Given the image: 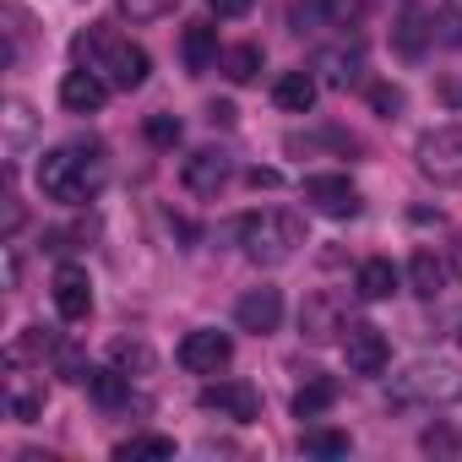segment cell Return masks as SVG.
Masks as SVG:
<instances>
[{
	"mask_svg": "<svg viewBox=\"0 0 462 462\" xmlns=\"http://www.w3.org/2000/svg\"><path fill=\"white\" fill-rule=\"evenodd\" d=\"M104 180H109V158H104L98 142H66V147L39 158V190L60 207L93 201L104 190Z\"/></svg>",
	"mask_w": 462,
	"mask_h": 462,
	"instance_id": "6da1fadb",
	"label": "cell"
},
{
	"mask_svg": "<svg viewBox=\"0 0 462 462\" xmlns=\"http://www.w3.org/2000/svg\"><path fill=\"white\" fill-rule=\"evenodd\" d=\"M240 245L256 267H283L294 262V251L305 245V217L289 207H262L240 217Z\"/></svg>",
	"mask_w": 462,
	"mask_h": 462,
	"instance_id": "7a4b0ae2",
	"label": "cell"
},
{
	"mask_svg": "<svg viewBox=\"0 0 462 462\" xmlns=\"http://www.w3.org/2000/svg\"><path fill=\"white\" fill-rule=\"evenodd\" d=\"M77 60H82L88 71H98V77H104L109 88H120V93H136V88L147 82V71H152L147 50L131 44V39H115L109 28H88V33L77 39Z\"/></svg>",
	"mask_w": 462,
	"mask_h": 462,
	"instance_id": "3957f363",
	"label": "cell"
},
{
	"mask_svg": "<svg viewBox=\"0 0 462 462\" xmlns=\"http://www.w3.org/2000/svg\"><path fill=\"white\" fill-rule=\"evenodd\" d=\"M462 397V370L451 359H419L392 381V408H446Z\"/></svg>",
	"mask_w": 462,
	"mask_h": 462,
	"instance_id": "277c9868",
	"label": "cell"
},
{
	"mask_svg": "<svg viewBox=\"0 0 462 462\" xmlns=\"http://www.w3.org/2000/svg\"><path fill=\"white\" fill-rule=\"evenodd\" d=\"M413 163L435 185H462V125H435L413 142Z\"/></svg>",
	"mask_w": 462,
	"mask_h": 462,
	"instance_id": "5b68a950",
	"label": "cell"
},
{
	"mask_svg": "<svg viewBox=\"0 0 462 462\" xmlns=\"http://www.w3.org/2000/svg\"><path fill=\"white\" fill-rule=\"evenodd\" d=\"M365 17V0H294L289 28L294 33H321V28H354Z\"/></svg>",
	"mask_w": 462,
	"mask_h": 462,
	"instance_id": "8992f818",
	"label": "cell"
},
{
	"mask_svg": "<svg viewBox=\"0 0 462 462\" xmlns=\"http://www.w3.org/2000/svg\"><path fill=\"white\" fill-rule=\"evenodd\" d=\"M196 402H201L207 413H217V419H235V424H256V419H262V397H256V386H245V381L201 386Z\"/></svg>",
	"mask_w": 462,
	"mask_h": 462,
	"instance_id": "52a82bcc",
	"label": "cell"
},
{
	"mask_svg": "<svg viewBox=\"0 0 462 462\" xmlns=\"http://www.w3.org/2000/svg\"><path fill=\"white\" fill-rule=\"evenodd\" d=\"M343 359H348L354 375H381L392 365V348H386V337L370 321H348L343 327Z\"/></svg>",
	"mask_w": 462,
	"mask_h": 462,
	"instance_id": "ba28073f",
	"label": "cell"
},
{
	"mask_svg": "<svg viewBox=\"0 0 462 462\" xmlns=\"http://www.w3.org/2000/svg\"><path fill=\"white\" fill-rule=\"evenodd\" d=\"M228 359H235V343H228V332L201 327V332H185V343H180V365H185L190 375H217Z\"/></svg>",
	"mask_w": 462,
	"mask_h": 462,
	"instance_id": "9c48e42d",
	"label": "cell"
},
{
	"mask_svg": "<svg viewBox=\"0 0 462 462\" xmlns=\"http://www.w3.org/2000/svg\"><path fill=\"white\" fill-rule=\"evenodd\" d=\"M300 190H305V201H310L316 212H327V217H359V207H365L359 190H354L343 174H310Z\"/></svg>",
	"mask_w": 462,
	"mask_h": 462,
	"instance_id": "30bf717a",
	"label": "cell"
},
{
	"mask_svg": "<svg viewBox=\"0 0 462 462\" xmlns=\"http://www.w3.org/2000/svg\"><path fill=\"white\" fill-rule=\"evenodd\" d=\"M228 174H235V163H228V152H217V147L190 152L185 169H180V180H185L190 196H217V190L228 185Z\"/></svg>",
	"mask_w": 462,
	"mask_h": 462,
	"instance_id": "8fae6325",
	"label": "cell"
},
{
	"mask_svg": "<svg viewBox=\"0 0 462 462\" xmlns=\"http://www.w3.org/2000/svg\"><path fill=\"white\" fill-rule=\"evenodd\" d=\"M235 321H240V332H256V337L278 332V321H283V294H278V289H251V294H240Z\"/></svg>",
	"mask_w": 462,
	"mask_h": 462,
	"instance_id": "7c38bea8",
	"label": "cell"
},
{
	"mask_svg": "<svg viewBox=\"0 0 462 462\" xmlns=\"http://www.w3.org/2000/svg\"><path fill=\"white\" fill-rule=\"evenodd\" d=\"M430 39H435V17L408 0V6L397 12V28H392V50H397L402 60H419V55L430 50Z\"/></svg>",
	"mask_w": 462,
	"mask_h": 462,
	"instance_id": "4fadbf2b",
	"label": "cell"
},
{
	"mask_svg": "<svg viewBox=\"0 0 462 462\" xmlns=\"http://www.w3.org/2000/svg\"><path fill=\"white\" fill-rule=\"evenodd\" d=\"M310 71H321L327 88H354V82L365 77V44L354 39V44H332V50H321Z\"/></svg>",
	"mask_w": 462,
	"mask_h": 462,
	"instance_id": "5bb4252c",
	"label": "cell"
},
{
	"mask_svg": "<svg viewBox=\"0 0 462 462\" xmlns=\"http://www.w3.org/2000/svg\"><path fill=\"white\" fill-rule=\"evenodd\" d=\"M104 98H109V82H104L98 71H88V66L66 71V82H60V104H66L71 115H98Z\"/></svg>",
	"mask_w": 462,
	"mask_h": 462,
	"instance_id": "9a60e30c",
	"label": "cell"
},
{
	"mask_svg": "<svg viewBox=\"0 0 462 462\" xmlns=\"http://www.w3.org/2000/svg\"><path fill=\"white\" fill-rule=\"evenodd\" d=\"M55 310L66 321H88L93 316V283H88L82 267H60L55 273Z\"/></svg>",
	"mask_w": 462,
	"mask_h": 462,
	"instance_id": "2e32d148",
	"label": "cell"
},
{
	"mask_svg": "<svg viewBox=\"0 0 462 462\" xmlns=\"http://www.w3.org/2000/svg\"><path fill=\"white\" fill-rule=\"evenodd\" d=\"M408 283H413L419 300H435V294L451 289V267H446L435 251H413V262H408Z\"/></svg>",
	"mask_w": 462,
	"mask_h": 462,
	"instance_id": "e0dca14e",
	"label": "cell"
},
{
	"mask_svg": "<svg viewBox=\"0 0 462 462\" xmlns=\"http://www.w3.org/2000/svg\"><path fill=\"white\" fill-rule=\"evenodd\" d=\"M343 316H337V300L332 294H316L305 310H300V332L310 337V343H327V337H343Z\"/></svg>",
	"mask_w": 462,
	"mask_h": 462,
	"instance_id": "ac0fdd59",
	"label": "cell"
},
{
	"mask_svg": "<svg viewBox=\"0 0 462 462\" xmlns=\"http://www.w3.org/2000/svg\"><path fill=\"white\" fill-rule=\"evenodd\" d=\"M82 386H88V392H93V402H98V408H109V413H115V408L142 402V397L131 392V375H125V370H88V381H82Z\"/></svg>",
	"mask_w": 462,
	"mask_h": 462,
	"instance_id": "d6986e66",
	"label": "cell"
},
{
	"mask_svg": "<svg viewBox=\"0 0 462 462\" xmlns=\"http://www.w3.org/2000/svg\"><path fill=\"white\" fill-rule=\"evenodd\" d=\"M273 104H278L283 115H310V104H316V77H310V71H283V77L273 82Z\"/></svg>",
	"mask_w": 462,
	"mask_h": 462,
	"instance_id": "ffe728a7",
	"label": "cell"
},
{
	"mask_svg": "<svg viewBox=\"0 0 462 462\" xmlns=\"http://www.w3.org/2000/svg\"><path fill=\"white\" fill-rule=\"evenodd\" d=\"M180 55H185V71L201 77V71L217 60V28H212V23H190L185 39H180Z\"/></svg>",
	"mask_w": 462,
	"mask_h": 462,
	"instance_id": "44dd1931",
	"label": "cell"
},
{
	"mask_svg": "<svg viewBox=\"0 0 462 462\" xmlns=\"http://www.w3.org/2000/svg\"><path fill=\"white\" fill-rule=\"evenodd\" d=\"M354 289H359V300H392V294H397V267H392L386 256H370V262L359 267Z\"/></svg>",
	"mask_w": 462,
	"mask_h": 462,
	"instance_id": "7402d4cb",
	"label": "cell"
},
{
	"mask_svg": "<svg viewBox=\"0 0 462 462\" xmlns=\"http://www.w3.org/2000/svg\"><path fill=\"white\" fill-rule=\"evenodd\" d=\"M332 402H337V381L316 375V381H305V386L294 392V419H316V413H327Z\"/></svg>",
	"mask_w": 462,
	"mask_h": 462,
	"instance_id": "603a6c76",
	"label": "cell"
},
{
	"mask_svg": "<svg viewBox=\"0 0 462 462\" xmlns=\"http://www.w3.org/2000/svg\"><path fill=\"white\" fill-rule=\"evenodd\" d=\"M0 120H6V152L23 158V147L33 142V109L23 98H6V115H0Z\"/></svg>",
	"mask_w": 462,
	"mask_h": 462,
	"instance_id": "cb8c5ba5",
	"label": "cell"
},
{
	"mask_svg": "<svg viewBox=\"0 0 462 462\" xmlns=\"http://www.w3.org/2000/svg\"><path fill=\"white\" fill-rule=\"evenodd\" d=\"M60 348V337L55 332H44V327H23V337L12 343V365H28V359H50Z\"/></svg>",
	"mask_w": 462,
	"mask_h": 462,
	"instance_id": "d4e9b609",
	"label": "cell"
},
{
	"mask_svg": "<svg viewBox=\"0 0 462 462\" xmlns=\"http://www.w3.org/2000/svg\"><path fill=\"white\" fill-rule=\"evenodd\" d=\"M256 71H262V50H256V44L223 50V77H228V82H256Z\"/></svg>",
	"mask_w": 462,
	"mask_h": 462,
	"instance_id": "484cf974",
	"label": "cell"
},
{
	"mask_svg": "<svg viewBox=\"0 0 462 462\" xmlns=\"http://www.w3.org/2000/svg\"><path fill=\"white\" fill-rule=\"evenodd\" d=\"M115 457H120V462H136V457H174V440H169V435H131V440L115 446Z\"/></svg>",
	"mask_w": 462,
	"mask_h": 462,
	"instance_id": "4316f807",
	"label": "cell"
},
{
	"mask_svg": "<svg viewBox=\"0 0 462 462\" xmlns=\"http://www.w3.org/2000/svg\"><path fill=\"white\" fill-rule=\"evenodd\" d=\"M419 446H424L430 457H462V430H457V424H440V419H435V424H430V430L419 435Z\"/></svg>",
	"mask_w": 462,
	"mask_h": 462,
	"instance_id": "83f0119b",
	"label": "cell"
},
{
	"mask_svg": "<svg viewBox=\"0 0 462 462\" xmlns=\"http://www.w3.org/2000/svg\"><path fill=\"white\" fill-rule=\"evenodd\" d=\"M435 39L446 50H462V0H440V12H435Z\"/></svg>",
	"mask_w": 462,
	"mask_h": 462,
	"instance_id": "f1b7e54d",
	"label": "cell"
},
{
	"mask_svg": "<svg viewBox=\"0 0 462 462\" xmlns=\"http://www.w3.org/2000/svg\"><path fill=\"white\" fill-rule=\"evenodd\" d=\"M300 446H305L310 457H348V435H343V430H305Z\"/></svg>",
	"mask_w": 462,
	"mask_h": 462,
	"instance_id": "f546056e",
	"label": "cell"
},
{
	"mask_svg": "<svg viewBox=\"0 0 462 462\" xmlns=\"http://www.w3.org/2000/svg\"><path fill=\"white\" fill-rule=\"evenodd\" d=\"M109 354H115V365H120L125 375H131V370H136V375H147V370H152V348H147V343H125V337H120Z\"/></svg>",
	"mask_w": 462,
	"mask_h": 462,
	"instance_id": "4dcf8cb0",
	"label": "cell"
},
{
	"mask_svg": "<svg viewBox=\"0 0 462 462\" xmlns=\"http://www.w3.org/2000/svg\"><path fill=\"white\" fill-rule=\"evenodd\" d=\"M44 413V386H12V419L33 424Z\"/></svg>",
	"mask_w": 462,
	"mask_h": 462,
	"instance_id": "1f68e13d",
	"label": "cell"
},
{
	"mask_svg": "<svg viewBox=\"0 0 462 462\" xmlns=\"http://www.w3.org/2000/svg\"><path fill=\"white\" fill-rule=\"evenodd\" d=\"M147 142H152V147H174V142H180V120H174V115H152V120H147Z\"/></svg>",
	"mask_w": 462,
	"mask_h": 462,
	"instance_id": "d6a6232c",
	"label": "cell"
},
{
	"mask_svg": "<svg viewBox=\"0 0 462 462\" xmlns=\"http://www.w3.org/2000/svg\"><path fill=\"white\" fill-rule=\"evenodd\" d=\"M370 104H375V115L392 120V115H402V88H386L381 82V88H370Z\"/></svg>",
	"mask_w": 462,
	"mask_h": 462,
	"instance_id": "836d02e7",
	"label": "cell"
},
{
	"mask_svg": "<svg viewBox=\"0 0 462 462\" xmlns=\"http://www.w3.org/2000/svg\"><path fill=\"white\" fill-rule=\"evenodd\" d=\"M169 6H174V0H120V12H125V17H136V23H142V17L169 12Z\"/></svg>",
	"mask_w": 462,
	"mask_h": 462,
	"instance_id": "e575fe53",
	"label": "cell"
},
{
	"mask_svg": "<svg viewBox=\"0 0 462 462\" xmlns=\"http://www.w3.org/2000/svg\"><path fill=\"white\" fill-rule=\"evenodd\" d=\"M207 6H212L217 17H245V12H251V0H207Z\"/></svg>",
	"mask_w": 462,
	"mask_h": 462,
	"instance_id": "d590c367",
	"label": "cell"
},
{
	"mask_svg": "<svg viewBox=\"0 0 462 462\" xmlns=\"http://www.w3.org/2000/svg\"><path fill=\"white\" fill-rule=\"evenodd\" d=\"M207 115H212V125H235V104H212Z\"/></svg>",
	"mask_w": 462,
	"mask_h": 462,
	"instance_id": "8d00e7d4",
	"label": "cell"
},
{
	"mask_svg": "<svg viewBox=\"0 0 462 462\" xmlns=\"http://www.w3.org/2000/svg\"><path fill=\"white\" fill-rule=\"evenodd\" d=\"M251 185H256V190H262V185L273 190V185H278V169H251Z\"/></svg>",
	"mask_w": 462,
	"mask_h": 462,
	"instance_id": "74e56055",
	"label": "cell"
},
{
	"mask_svg": "<svg viewBox=\"0 0 462 462\" xmlns=\"http://www.w3.org/2000/svg\"><path fill=\"white\" fill-rule=\"evenodd\" d=\"M457 343H462V332H457Z\"/></svg>",
	"mask_w": 462,
	"mask_h": 462,
	"instance_id": "f35d334b",
	"label": "cell"
}]
</instances>
